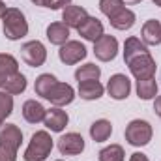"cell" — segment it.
Returning <instances> with one entry per match:
<instances>
[{
	"instance_id": "6da1fadb",
	"label": "cell",
	"mask_w": 161,
	"mask_h": 161,
	"mask_svg": "<svg viewBox=\"0 0 161 161\" xmlns=\"http://www.w3.org/2000/svg\"><path fill=\"white\" fill-rule=\"evenodd\" d=\"M2 30H4L6 38L11 41L25 38L28 34V23H26V17L23 15V11L17 8H8L2 17Z\"/></svg>"
},
{
	"instance_id": "7a4b0ae2",
	"label": "cell",
	"mask_w": 161,
	"mask_h": 161,
	"mask_svg": "<svg viewBox=\"0 0 161 161\" xmlns=\"http://www.w3.org/2000/svg\"><path fill=\"white\" fill-rule=\"evenodd\" d=\"M53 150V139L47 131H36L25 152V161H45Z\"/></svg>"
},
{
	"instance_id": "3957f363",
	"label": "cell",
	"mask_w": 161,
	"mask_h": 161,
	"mask_svg": "<svg viewBox=\"0 0 161 161\" xmlns=\"http://www.w3.org/2000/svg\"><path fill=\"white\" fill-rule=\"evenodd\" d=\"M124 135L131 146H146L152 141V125L146 120H131Z\"/></svg>"
},
{
	"instance_id": "277c9868",
	"label": "cell",
	"mask_w": 161,
	"mask_h": 161,
	"mask_svg": "<svg viewBox=\"0 0 161 161\" xmlns=\"http://www.w3.org/2000/svg\"><path fill=\"white\" fill-rule=\"evenodd\" d=\"M129 66V71L133 73V77L137 80L152 79L156 75V62L150 56V53H142L139 56H133L131 60L125 62Z\"/></svg>"
},
{
	"instance_id": "5b68a950",
	"label": "cell",
	"mask_w": 161,
	"mask_h": 161,
	"mask_svg": "<svg viewBox=\"0 0 161 161\" xmlns=\"http://www.w3.org/2000/svg\"><path fill=\"white\" fill-rule=\"evenodd\" d=\"M21 56L23 60L30 66V68H40L45 64L47 60V51H45V45L41 41H26L23 47H21Z\"/></svg>"
},
{
	"instance_id": "8992f818",
	"label": "cell",
	"mask_w": 161,
	"mask_h": 161,
	"mask_svg": "<svg viewBox=\"0 0 161 161\" xmlns=\"http://www.w3.org/2000/svg\"><path fill=\"white\" fill-rule=\"evenodd\" d=\"M116 53H118V41L114 36H101L99 40L94 43V54L97 60L101 62H111L116 58Z\"/></svg>"
},
{
	"instance_id": "52a82bcc",
	"label": "cell",
	"mask_w": 161,
	"mask_h": 161,
	"mask_svg": "<svg viewBox=\"0 0 161 161\" xmlns=\"http://www.w3.org/2000/svg\"><path fill=\"white\" fill-rule=\"evenodd\" d=\"M58 56L66 66H73V64H77V62L86 58V47L80 41H68V43H64L60 47Z\"/></svg>"
},
{
	"instance_id": "ba28073f",
	"label": "cell",
	"mask_w": 161,
	"mask_h": 161,
	"mask_svg": "<svg viewBox=\"0 0 161 161\" xmlns=\"http://www.w3.org/2000/svg\"><path fill=\"white\" fill-rule=\"evenodd\" d=\"M73 97H75V90H73L69 84H66V82H56V84L51 88V92L47 94L45 99H49L54 107H64V105H69V103L73 101Z\"/></svg>"
},
{
	"instance_id": "9c48e42d",
	"label": "cell",
	"mask_w": 161,
	"mask_h": 161,
	"mask_svg": "<svg viewBox=\"0 0 161 161\" xmlns=\"http://www.w3.org/2000/svg\"><path fill=\"white\" fill-rule=\"evenodd\" d=\"M58 150L64 156H79L84 150V139L79 133H66L58 139Z\"/></svg>"
},
{
	"instance_id": "30bf717a",
	"label": "cell",
	"mask_w": 161,
	"mask_h": 161,
	"mask_svg": "<svg viewBox=\"0 0 161 161\" xmlns=\"http://www.w3.org/2000/svg\"><path fill=\"white\" fill-rule=\"evenodd\" d=\"M107 92H109V96L113 99H118V101L125 99L129 96V92H131V80L125 75H122V73H116L107 82Z\"/></svg>"
},
{
	"instance_id": "8fae6325",
	"label": "cell",
	"mask_w": 161,
	"mask_h": 161,
	"mask_svg": "<svg viewBox=\"0 0 161 161\" xmlns=\"http://www.w3.org/2000/svg\"><path fill=\"white\" fill-rule=\"evenodd\" d=\"M23 142V131L15 124H2L0 125V144L11 150H19Z\"/></svg>"
},
{
	"instance_id": "7c38bea8",
	"label": "cell",
	"mask_w": 161,
	"mask_h": 161,
	"mask_svg": "<svg viewBox=\"0 0 161 161\" xmlns=\"http://www.w3.org/2000/svg\"><path fill=\"white\" fill-rule=\"evenodd\" d=\"M68 122H69L68 113H66V111H62L60 107L49 109V111L45 113V118H43L45 127H47V129H51V131H54V133L64 131V127L68 125Z\"/></svg>"
},
{
	"instance_id": "4fadbf2b",
	"label": "cell",
	"mask_w": 161,
	"mask_h": 161,
	"mask_svg": "<svg viewBox=\"0 0 161 161\" xmlns=\"http://www.w3.org/2000/svg\"><path fill=\"white\" fill-rule=\"evenodd\" d=\"M88 19V11L80 6H66L62 11V21L64 25H68L69 28H79L80 25Z\"/></svg>"
},
{
	"instance_id": "5bb4252c",
	"label": "cell",
	"mask_w": 161,
	"mask_h": 161,
	"mask_svg": "<svg viewBox=\"0 0 161 161\" xmlns=\"http://www.w3.org/2000/svg\"><path fill=\"white\" fill-rule=\"evenodd\" d=\"M77 30H79V36H82L84 40H88V41H94V43L103 36V25L96 17H88Z\"/></svg>"
},
{
	"instance_id": "9a60e30c",
	"label": "cell",
	"mask_w": 161,
	"mask_h": 161,
	"mask_svg": "<svg viewBox=\"0 0 161 161\" xmlns=\"http://www.w3.org/2000/svg\"><path fill=\"white\" fill-rule=\"evenodd\" d=\"M47 40L53 45H64L69 40V26L64 23H51L47 26Z\"/></svg>"
},
{
	"instance_id": "2e32d148",
	"label": "cell",
	"mask_w": 161,
	"mask_h": 161,
	"mask_svg": "<svg viewBox=\"0 0 161 161\" xmlns=\"http://www.w3.org/2000/svg\"><path fill=\"white\" fill-rule=\"evenodd\" d=\"M45 113H47L45 107L41 105L40 101H36V99H28V101H25V105H23V116H25V120L30 122V124L43 122Z\"/></svg>"
},
{
	"instance_id": "e0dca14e",
	"label": "cell",
	"mask_w": 161,
	"mask_h": 161,
	"mask_svg": "<svg viewBox=\"0 0 161 161\" xmlns=\"http://www.w3.org/2000/svg\"><path fill=\"white\" fill-rule=\"evenodd\" d=\"M142 41L144 45H159L161 43V23L156 19H150L142 26Z\"/></svg>"
},
{
	"instance_id": "ac0fdd59",
	"label": "cell",
	"mask_w": 161,
	"mask_h": 161,
	"mask_svg": "<svg viewBox=\"0 0 161 161\" xmlns=\"http://www.w3.org/2000/svg\"><path fill=\"white\" fill-rule=\"evenodd\" d=\"M105 88L99 80H84L79 82V96L86 101H92V99H99L103 96Z\"/></svg>"
},
{
	"instance_id": "d6986e66",
	"label": "cell",
	"mask_w": 161,
	"mask_h": 161,
	"mask_svg": "<svg viewBox=\"0 0 161 161\" xmlns=\"http://www.w3.org/2000/svg\"><path fill=\"white\" fill-rule=\"evenodd\" d=\"M19 71V62L11 56V54H0V86H4V82L9 79L11 75H15Z\"/></svg>"
},
{
	"instance_id": "ffe728a7",
	"label": "cell",
	"mask_w": 161,
	"mask_h": 161,
	"mask_svg": "<svg viewBox=\"0 0 161 161\" xmlns=\"http://www.w3.org/2000/svg\"><path fill=\"white\" fill-rule=\"evenodd\" d=\"M113 133V124L109 120H96L90 125V137L96 141V142H103L111 137Z\"/></svg>"
},
{
	"instance_id": "44dd1931",
	"label": "cell",
	"mask_w": 161,
	"mask_h": 161,
	"mask_svg": "<svg viewBox=\"0 0 161 161\" xmlns=\"http://www.w3.org/2000/svg\"><path fill=\"white\" fill-rule=\"evenodd\" d=\"M142 53H150L148 47L144 45V41H141L139 38H135V36H131V38L125 40V45H124V60L125 62L131 60L133 56L142 54Z\"/></svg>"
},
{
	"instance_id": "7402d4cb",
	"label": "cell",
	"mask_w": 161,
	"mask_h": 161,
	"mask_svg": "<svg viewBox=\"0 0 161 161\" xmlns=\"http://www.w3.org/2000/svg\"><path fill=\"white\" fill-rule=\"evenodd\" d=\"M135 25V13L131 9H122L120 13H116L114 17H111V26L116 30H129Z\"/></svg>"
},
{
	"instance_id": "603a6c76",
	"label": "cell",
	"mask_w": 161,
	"mask_h": 161,
	"mask_svg": "<svg viewBox=\"0 0 161 161\" xmlns=\"http://www.w3.org/2000/svg\"><path fill=\"white\" fill-rule=\"evenodd\" d=\"M137 96L144 101L154 99L158 96V82L156 79H144V80H137Z\"/></svg>"
},
{
	"instance_id": "cb8c5ba5",
	"label": "cell",
	"mask_w": 161,
	"mask_h": 161,
	"mask_svg": "<svg viewBox=\"0 0 161 161\" xmlns=\"http://www.w3.org/2000/svg\"><path fill=\"white\" fill-rule=\"evenodd\" d=\"M58 80L54 75H51V73H43L40 75L38 79H36V84H34V90H36V94L41 96V97H47V94L51 92V88L56 84Z\"/></svg>"
},
{
	"instance_id": "d4e9b609",
	"label": "cell",
	"mask_w": 161,
	"mask_h": 161,
	"mask_svg": "<svg viewBox=\"0 0 161 161\" xmlns=\"http://www.w3.org/2000/svg\"><path fill=\"white\" fill-rule=\"evenodd\" d=\"M25 88H26V77L19 71L4 82V92H8V94H21V92H25Z\"/></svg>"
},
{
	"instance_id": "484cf974",
	"label": "cell",
	"mask_w": 161,
	"mask_h": 161,
	"mask_svg": "<svg viewBox=\"0 0 161 161\" xmlns=\"http://www.w3.org/2000/svg\"><path fill=\"white\" fill-rule=\"evenodd\" d=\"M99 75H101V69H99V66H96V64H84V66H80L79 69L75 71V79L79 80V82H84V80H97Z\"/></svg>"
},
{
	"instance_id": "4316f807",
	"label": "cell",
	"mask_w": 161,
	"mask_h": 161,
	"mask_svg": "<svg viewBox=\"0 0 161 161\" xmlns=\"http://www.w3.org/2000/svg\"><path fill=\"white\" fill-rule=\"evenodd\" d=\"M125 154L120 144H111L99 152V161H124Z\"/></svg>"
},
{
	"instance_id": "83f0119b",
	"label": "cell",
	"mask_w": 161,
	"mask_h": 161,
	"mask_svg": "<svg viewBox=\"0 0 161 161\" xmlns=\"http://www.w3.org/2000/svg\"><path fill=\"white\" fill-rule=\"evenodd\" d=\"M99 9L103 15L111 19L124 9V0H99Z\"/></svg>"
},
{
	"instance_id": "f1b7e54d",
	"label": "cell",
	"mask_w": 161,
	"mask_h": 161,
	"mask_svg": "<svg viewBox=\"0 0 161 161\" xmlns=\"http://www.w3.org/2000/svg\"><path fill=\"white\" fill-rule=\"evenodd\" d=\"M13 113V97L8 92H0V125Z\"/></svg>"
},
{
	"instance_id": "f546056e",
	"label": "cell",
	"mask_w": 161,
	"mask_h": 161,
	"mask_svg": "<svg viewBox=\"0 0 161 161\" xmlns=\"http://www.w3.org/2000/svg\"><path fill=\"white\" fill-rule=\"evenodd\" d=\"M0 161H17V150L6 148L0 144Z\"/></svg>"
},
{
	"instance_id": "4dcf8cb0",
	"label": "cell",
	"mask_w": 161,
	"mask_h": 161,
	"mask_svg": "<svg viewBox=\"0 0 161 161\" xmlns=\"http://www.w3.org/2000/svg\"><path fill=\"white\" fill-rule=\"evenodd\" d=\"M69 4H71V0H49L47 8H51V9H60V8H66V6H69Z\"/></svg>"
},
{
	"instance_id": "1f68e13d",
	"label": "cell",
	"mask_w": 161,
	"mask_h": 161,
	"mask_svg": "<svg viewBox=\"0 0 161 161\" xmlns=\"http://www.w3.org/2000/svg\"><path fill=\"white\" fill-rule=\"evenodd\" d=\"M129 161H150V159H148L146 154H142V152H135V154H131Z\"/></svg>"
},
{
	"instance_id": "d6a6232c",
	"label": "cell",
	"mask_w": 161,
	"mask_h": 161,
	"mask_svg": "<svg viewBox=\"0 0 161 161\" xmlns=\"http://www.w3.org/2000/svg\"><path fill=\"white\" fill-rule=\"evenodd\" d=\"M154 111H156V114L161 118V96H158L156 101H154Z\"/></svg>"
},
{
	"instance_id": "836d02e7",
	"label": "cell",
	"mask_w": 161,
	"mask_h": 161,
	"mask_svg": "<svg viewBox=\"0 0 161 161\" xmlns=\"http://www.w3.org/2000/svg\"><path fill=\"white\" fill-rule=\"evenodd\" d=\"M36 6H41V8H47V4H49V0H32Z\"/></svg>"
},
{
	"instance_id": "e575fe53",
	"label": "cell",
	"mask_w": 161,
	"mask_h": 161,
	"mask_svg": "<svg viewBox=\"0 0 161 161\" xmlns=\"http://www.w3.org/2000/svg\"><path fill=\"white\" fill-rule=\"evenodd\" d=\"M6 9H8V8H6V4H4V2L0 0V19L4 17V13H6Z\"/></svg>"
},
{
	"instance_id": "d590c367",
	"label": "cell",
	"mask_w": 161,
	"mask_h": 161,
	"mask_svg": "<svg viewBox=\"0 0 161 161\" xmlns=\"http://www.w3.org/2000/svg\"><path fill=\"white\" fill-rule=\"evenodd\" d=\"M125 2H127V4H139L141 0H125Z\"/></svg>"
},
{
	"instance_id": "8d00e7d4",
	"label": "cell",
	"mask_w": 161,
	"mask_h": 161,
	"mask_svg": "<svg viewBox=\"0 0 161 161\" xmlns=\"http://www.w3.org/2000/svg\"><path fill=\"white\" fill-rule=\"evenodd\" d=\"M152 2H154L156 6H159V8H161V0H152Z\"/></svg>"
},
{
	"instance_id": "74e56055",
	"label": "cell",
	"mask_w": 161,
	"mask_h": 161,
	"mask_svg": "<svg viewBox=\"0 0 161 161\" xmlns=\"http://www.w3.org/2000/svg\"><path fill=\"white\" fill-rule=\"evenodd\" d=\"M58 161H62V159H58Z\"/></svg>"
}]
</instances>
